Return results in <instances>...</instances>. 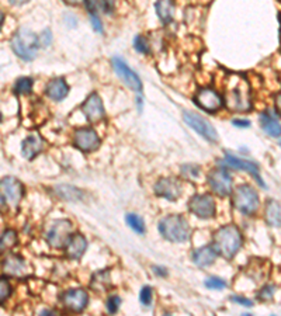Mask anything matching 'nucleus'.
I'll use <instances>...</instances> for the list:
<instances>
[{
    "instance_id": "obj_1",
    "label": "nucleus",
    "mask_w": 281,
    "mask_h": 316,
    "mask_svg": "<svg viewBox=\"0 0 281 316\" xmlns=\"http://www.w3.org/2000/svg\"><path fill=\"white\" fill-rule=\"evenodd\" d=\"M225 104L232 113H246L252 108V96L248 80L234 75L227 80L225 86Z\"/></svg>"
},
{
    "instance_id": "obj_2",
    "label": "nucleus",
    "mask_w": 281,
    "mask_h": 316,
    "mask_svg": "<svg viewBox=\"0 0 281 316\" xmlns=\"http://www.w3.org/2000/svg\"><path fill=\"white\" fill-rule=\"evenodd\" d=\"M240 246H242V235L235 225L221 228L214 235L212 248L217 250L218 254H221L222 257L228 260H231L239 252Z\"/></svg>"
},
{
    "instance_id": "obj_3",
    "label": "nucleus",
    "mask_w": 281,
    "mask_h": 316,
    "mask_svg": "<svg viewBox=\"0 0 281 316\" xmlns=\"http://www.w3.org/2000/svg\"><path fill=\"white\" fill-rule=\"evenodd\" d=\"M40 45V37L28 28H20L11 38V48L23 61L35 59Z\"/></svg>"
},
{
    "instance_id": "obj_4",
    "label": "nucleus",
    "mask_w": 281,
    "mask_h": 316,
    "mask_svg": "<svg viewBox=\"0 0 281 316\" xmlns=\"http://www.w3.org/2000/svg\"><path fill=\"white\" fill-rule=\"evenodd\" d=\"M160 235L170 242H186L190 237V225L181 215H169L159 222Z\"/></svg>"
},
{
    "instance_id": "obj_5",
    "label": "nucleus",
    "mask_w": 281,
    "mask_h": 316,
    "mask_svg": "<svg viewBox=\"0 0 281 316\" xmlns=\"http://www.w3.org/2000/svg\"><path fill=\"white\" fill-rule=\"evenodd\" d=\"M232 204L245 215H253L259 208V195L252 185L242 184L234 191Z\"/></svg>"
},
{
    "instance_id": "obj_6",
    "label": "nucleus",
    "mask_w": 281,
    "mask_h": 316,
    "mask_svg": "<svg viewBox=\"0 0 281 316\" xmlns=\"http://www.w3.org/2000/svg\"><path fill=\"white\" fill-rule=\"evenodd\" d=\"M72 236V224L68 219H58L53 221L48 228L45 237L49 246L55 249H61L68 245Z\"/></svg>"
},
{
    "instance_id": "obj_7",
    "label": "nucleus",
    "mask_w": 281,
    "mask_h": 316,
    "mask_svg": "<svg viewBox=\"0 0 281 316\" xmlns=\"http://www.w3.org/2000/svg\"><path fill=\"white\" fill-rule=\"evenodd\" d=\"M183 118H184L187 125L190 126L191 129H194L198 135L205 138L210 142H217L218 134L215 131V128L207 120H204L201 116H198L196 113H191V111H184Z\"/></svg>"
},
{
    "instance_id": "obj_8",
    "label": "nucleus",
    "mask_w": 281,
    "mask_h": 316,
    "mask_svg": "<svg viewBox=\"0 0 281 316\" xmlns=\"http://www.w3.org/2000/svg\"><path fill=\"white\" fill-rule=\"evenodd\" d=\"M113 68L118 78L127 84L129 89L134 90L135 93H142V82L139 79V76L121 58L118 57L113 58Z\"/></svg>"
},
{
    "instance_id": "obj_9",
    "label": "nucleus",
    "mask_w": 281,
    "mask_h": 316,
    "mask_svg": "<svg viewBox=\"0 0 281 316\" xmlns=\"http://www.w3.org/2000/svg\"><path fill=\"white\" fill-rule=\"evenodd\" d=\"M208 184L211 190L219 197L231 194L232 191V179L225 169H214L208 174Z\"/></svg>"
},
{
    "instance_id": "obj_10",
    "label": "nucleus",
    "mask_w": 281,
    "mask_h": 316,
    "mask_svg": "<svg viewBox=\"0 0 281 316\" xmlns=\"http://www.w3.org/2000/svg\"><path fill=\"white\" fill-rule=\"evenodd\" d=\"M73 143L82 152H93L100 146V138L91 128H79L73 134Z\"/></svg>"
},
{
    "instance_id": "obj_11",
    "label": "nucleus",
    "mask_w": 281,
    "mask_h": 316,
    "mask_svg": "<svg viewBox=\"0 0 281 316\" xmlns=\"http://www.w3.org/2000/svg\"><path fill=\"white\" fill-rule=\"evenodd\" d=\"M196 103L201 107L202 110L208 111V113H215V111L222 108L225 101L218 91L210 89V87H204V89H200L197 91Z\"/></svg>"
},
{
    "instance_id": "obj_12",
    "label": "nucleus",
    "mask_w": 281,
    "mask_h": 316,
    "mask_svg": "<svg viewBox=\"0 0 281 316\" xmlns=\"http://www.w3.org/2000/svg\"><path fill=\"white\" fill-rule=\"evenodd\" d=\"M190 211L202 219H208L215 215V201L211 195H194L189 202Z\"/></svg>"
},
{
    "instance_id": "obj_13",
    "label": "nucleus",
    "mask_w": 281,
    "mask_h": 316,
    "mask_svg": "<svg viewBox=\"0 0 281 316\" xmlns=\"http://www.w3.org/2000/svg\"><path fill=\"white\" fill-rule=\"evenodd\" d=\"M82 111H83V114L87 118V121H90L91 124L100 122L106 117L103 101L99 97V95H96V93H91L86 99V101L82 105Z\"/></svg>"
},
{
    "instance_id": "obj_14",
    "label": "nucleus",
    "mask_w": 281,
    "mask_h": 316,
    "mask_svg": "<svg viewBox=\"0 0 281 316\" xmlns=\"http://www.w3.org/2000/svg\"><path fill=\"white\" fill-rule=\"evenodd\" d=\"M61 301L66 309L72 312H82L87 305L89 296H87L86 291L76 288V290H69L64 292L61 296Z\"/></svg>"
},
{
    "instance_id": "obj_15",
    "label": "nucleus",
    "mask_w": 281,
    "mask_h": 316,
    "mask_svg": "<svg viewBox=\"0 0 281 316\" xmlns=\"http://www.w3.org/2000/svg\"><path fill=\"white\" fill-rule=\"evenodd\" d=\"M155 193L166 200L175 201L181 194V184L176 179H160L155 184Z\"/></svg>"
},
{
    "instance_id": "obj_16",
    "label": "nucleus",
    "mask_w": 281,
    "mask_h": 316,
    "mask_svg": "<svg viewBox=\"0 0 281 316\" xmlns=\"http://www.w3.org/2000/svg\"><path fill=\"white\" fill-rule=\"evenodd\" d=\"M2 190H3V194L9 198L13 206H17L20 200H22L23 194H24V187L23 184L14 177H3L2 180Z\"/></svg>"
},
{
    "instance_id": "obj_17",
    "label": "nucleus",
    "mask_w": 281,
    "mask_h": 316,
    "mask_svg": "<svg viewBox=\"0 0 281 316\" xmlns=\"http://www.w3.org/2000/svg\"><path fill=\"white\" fill-rule=\"evenodd\" d=\"M223 163L227 164V166H229V168L236 169V170H243V172H248V173H250L252 176H255L256 180H257V183H259L261 187H266L265 183L261 181V179H260L259 168H257V164H255L253 162L243 160V159H239V158H236V156H234V155H227V156H225V160H223Z\"/></svg>"
},
{
    "instance_id": "obj_18",
    "label": "nucleus",
    "mask_w": 281,
    "mask_h": 316,
    "mask_svg": "<svg viewBox=\"0 0 281 316\" xmlns=\"http://www.w3.org/2000/svg\"><path fill=\"white\" fill-rule=\"evenodd\" d=\"M3 271L11 277H24L28 274V266L20 256L10 254L3 262Z\"/></svg>"
},
{
    "instance_id": "obj_19",
    "label": "nucleus",
    "mask_w": 281,
    "mask_h": 316,
    "mask_svg": "<svg viewBox=\"0 0 281 316\" xmlns=\"http://www.w3.org/2000/svg\"><path fill=\"white\" fill-rule=\"evenodd\" d=\"M44 141L43 138L40 137V134L32 132L28 137L24 139V142L22 145V153L23 156L27 159H34L38 153L43 151Z\"/></svg>"
},
{
    "instance_id": "obj_20",
    "label": "nucleus",
    "mask_w": 281,
    "mask_h": 316,
    "mask_svg": "<svg viewBox=\"0 0 281 316\" xmlns=\"http://www.w3.org/2000/svg\"><path fill=\"white\" fill-rule=\"evenodd\" d=\"M87 242L85 236H82L79 233H74L69 239V242L66 245V256L72 260H79L86 252Z\"/></svg>"
},
{
    "instance_id": "obj_21",
    "label": "nucleus",
    "mask_w": 281,
    "mask_h": 316,
    "mask_svg": "<svg viewBox=\"0 0 281 316\" xmlns=\"http://www.w3.org/2000/svg\"><path fill=\"white\" fill-rule=\"evenodd\" d=\"M69 93V86L66 84L62 78L51 80L47 86V96L49 99H52L55 101H59L65 99Z\"/></svg>"
},
{
    "instance_id": "obj_22",
    "label": "nucleus",
    "mask_w": 281,
    "mask_h": 316,
    "mask_svg": "<svg viewBox=\"0 0 281 316\" xmlns=\"http://www.w3.org/2000/svg\"><path fill=\"white\" fill-rule=\"evenodd\" d=\"M217 250L212 248V246H204L194 250L193 253V262L198 266V267H207L210 264L215 262L217 257Z\"/></svg>"
},
{
    "instance_id": "obj_23",
    "label": "nucleus",
    "mask_w": 281,
    "mask_h": 316,
    "mask_svg": "<svg viewBox=\"0 0 281 316\" xmlns=\"http://www.w3.org/2000/svg\"><path fill=\"white\" fill-rule=\"evenodd\" d=\"M260 124H261V128L265 129L267 135H270L273 138L281 137V124L277 121L276 117L270 114L269 111L260 114Z\"/></svg>"
},
{
    "instance_id": "obj_24",
    "label": "nucleus",
    "mask_w": 281,
    "mask_h": 316,
    "mask_svg": "<svg viewBox=\"0 0 281 316\" xmlns=\"http://www.w3.org/2000/svg\"><path fill=\"white\" fill-rule=\"evenodd\" d=\"M265 219L270 227H281V206L270 200L265 207Z\"/></svg>"
},
{
    "instance_id": "obj_25",
    "label": "nucleus",
    "mask_w": 281,
    "mask_h": 316,
    "mask_svg": "<svg viewBox=\"0 0 281 316\" xmlns=\"http://www.w3.org/2000/svg\"><path fill=\"white\" fill-rule=\"evenodd\" d=\"M156 13L164 24H170L175 17V3L173 0H158L156 2Z\"/></svg>"
},
{
    "instance_id": "obj_26",
    "label": "nucleus",
    "mask_w": 281,
    "mask_h": 316,
    "mask_svg": "<svg viewBox=\"0 0 281 316\" xmlns=\"http://www.w3.org/2000/svg\"><path fill=\"white\" fill-rule=\"evenodd\" d=\"M111 285V280H110V273L108 271H99L95 274V277L91 278V288L99 292H104L110 288Z\"/></svg>"
},
{
    "instance_id": "obj_27",
    "label": "nucleus",
    "mask_w": 281,
    "mask_h": 316,
    "mask_svg": "<svg viewBox=\"0 0 281 316\" xmlns=\"http://www.w3.org/2000/svg\"><path fill=\"white\" fill-rule=\"evenodd\" d=\"M55 193H57L61 198H64V200L66 201H78L83 197V194H82V191H80L79 189L66 184L57 185V187H55Z\"/></svg>"
},
{
    "instance_id": "obj_28",
    "label": "nucleus",
    "mask_w": 281,
    "mask_h": 316,
    "mask_svg": "<svg viewBox=\"0 0 281 316\" xmlns=\"http://www.w3.org/2000/svg\"><path fill=\"white\" fill-rule=\"evenodd\" d=\"M17 243V233L13 229H6L2 233V240H0V246H2V252H5L7 249H11Z\"/></svg>"
},
{
    "instance_id": "obj_29",
    "label": "nucleus",
    "mask_w": 281,
    "mask_h": 316,
    "mask_svg": "<svg viewBox=\"0 0 281 316\" xmlns=\"http://www.w3.org/2000/svg\"><path fill=\"white\" fill-rule=\"evenodd\" d=\"M125 221H127V224L129 225V228H131L134 232H137V233H141V235H142L143 232H145L143 219L141 218V216L137 215V214H128V215L125 216Z\"/></svg>"
},
{
    "instance_id": "obj_30",
    "label": "nucleus",
    "mask_w": 281,
    "mask_h": 316,
    "mask_svg": "<svg viewBox=\"0 0 281 316\" xmlns=\"http://www.w3.org/2000/svg\"><path fill=\"white\" fill-rule=\"evenodd\" d=\"M32 89L31 78H20L14 84V90L17 95H28Z\"/></svg>"
},
{
    "instance_id": "obj_31",
    "label": "nucleus",
    "mask_w": 281,
    "mask_h": 316,
    "mask_svg": "<svg viewBox=\"0 0 281 316\" xmlns=\"http://www.w3.org/2000/svg\"><path fill=\"white\" fill-rule=\"evenodd\" d=\"M134 47H135V49H137L139 53H143V55H149V53H151V45H149V42L146 41V38L145 37L138 35V37L135 38V40H134Z\"/></svg>"
},
{
    "instance_id": "obj_32",
    "label": "nucleus",
    "mask_w": 281,
    "mask_h": 316,
    "mask_svg": "<svg viewBox=\"0 0 281 316\" xmlns=\"http://www.w3.org/2000/svg\"><path fill=\"white\" fill-rule=\"evenodd\" d=\"M205 287L211 288V290H223L227 284L222 278H218V277H211L205 281Z\"/></svg>"
},
{
    "instance_id": "obj_33",
    "label": "nucleus",
    "mask_w": 281,
    "mask_h": 316,
    "mask_svg": "<svg viewBox=\"0 0 281 316\" xmlns=\"http://www.w3.org/2000/svg\"><path fill=\"white\" fill-rule=\"evenodd\" d=\"M152 288L151 287H143L142 290H141V294H139V301H141V304H143L145 306H149L151 305V302H152Z\"/></svg>"
},
{
    "instance_id": "obj_34",
    "label": "nucleus",
    "mask_w": 281,
    "mask_h": 316,
    "mask_svg": "<svg viewBox=\"0 0 281 316\" xmlns=\"http://www.w3.org/2000/svg\"><path fill=\"white\" fill-rule=\"evenodd\" d=\"M0 291H2L0 292V300H2V302H5L11 294V287L6 278H2V281H0Z\"/></svg>"
},
{
    "instance_id": "obj_35",
    "label": "nucleus",
    "mask_w": 281,
    "mask_h": 316,
    "mask_svg": "<svg viewBox=\"0 0 281 316\" xmlns=\"http://www.w3.org/2000/svg\"><path fill=\"white\" fill-rule=\"evenodd\" d=\"M120 302H121V300L118 296H116V295L110 296L107 300V311L110 312V313H116L118 311V308H120Z\"/></svg>"
},
{
    "instance_id": "obj_36",
    "label": "nucleus",
    "mask_w": 281,
    "mask_h": 316,
    "mask_svg": "<svg viewBox=\"0 0 281 316\" xmlns=\"http://www.w3.org/2000/svg\"><path fill=\"white\" fill-rule=\"evenodd\" d=\"M273 295H274V287L273 285H267V287H265L263 290L260 291L259 294V298L260 300H271L273 298Z\"/></svg>"
},
{
    "instance_id": "obj_37",
    "label": "nucleus",
    "mask_w": 281,
    "mask_h": 316,
    "mask_svg": "<svg viewBox=\"0 0 281 316\" xmlns=\"http://www.w3.org/2000/svg\"><path fill=\"white\" fill-rule=\"evenodd\" d=\"M51 40H52V37H51V31H49V30H45V31L40 35V44H41L44 48L48 47V45L51 44Z\"/></svg>"
},
{
    "instance_id": "obj_38",
    "label": "nucleus",
    "mask_w": 281,
    "mask_h": 316,
    "mask_svg": "<svg viewBox=\"0 0 281 316\" xmlns=\"http://www.w3.org/2000/svg\"><path fill=\"white\" fill-rule=\"evenodd\" d=\"M231 300L234 301V302H238L239 305L248 306V308H250V306L253 305V302H252V301L248 300V298H243V296H232Z\"/></svg>"
},
{
    "instance_id": "obj_39",
    "label": "nucleus",
    "mask_w": 281,
    "mask_h": 316,
    "mask_svg": "<svg viewBox=\"0 0 281 316\" xmlns=\"http://www.w3.org/2000/svg\"><path fill=\"white\" fill-rule=\"evenodd\" d=\"M90 18H91V24H93V28H95L96 31L103 32V26H101L99 17L96 16V14H90Z\"/></svg>"
},
{
    "instance_id": "obj_40",
    "label": "nucleus",
    "mask_w": 281,
    "mask_h": 316,
    "mask_svg": "<svg viewBox=\"0 0 281 316\" xmlns=\"http://www.w3.org/2000/svg\"><path fill=\"white\" fill-rule=\"evenodd\" d=\"M232 124L238 128H249L250 126V121H248V120H234Z\"/></svg>"
},
{
    "instance_id": "obj_41",
    "label": "nucleus",
    "mask_w": 281,
    "mask_h": 316,
    "mask_svg": "<svg viewBox=\"0 0 281 316\" xmlns=\"http://www.w3.org/2000/svg\"><path fill=\"white\" fill-rule=\"evenodd\" d=\"M274 107H276V110L281 114V91H278L276 97H274Z\"/></svg>"
},
{
    "instance_id": "obj_42",
    "label": "nucleus",
    "mask_w": 281,
    "mask_h": 316,
    "mask_svg": "<svg viewBox=\"0 0 281 316\" xmlns=\"http://www.w3.org/2000/svg\"><path fill=\"white\" fill-rule=\"evenodd\" d=\"M68 5H73V6H78V5H82V3H86V0H65Z\"/></svg>"
},
{
    "instance_id": "obj_43",
    "label": "nucleus",
    "mask_w": 281,
    "mask_h": 316,
    "mask_svg": "<svg viewBox=\"0 0 281 316\" xmlns=\"http://www.w3.org/2000/svg\"><path fill=\"white\" fill-rule=\"evenodd\" d=\"M154 271L158 275H166V270L163 269V267H154Z\"/></svg>"
},
{
    "instance_id": "obj_44",
    "label": "nucleus",
    "mask_w": 281,
    "mask_h": 316,
    "mask_svg": "<svg viewBox=\"0 0 281 316\" xmlns=\"http://www.w3.org/2000/svg\"><path fill=\"white\" fill-rule=\"evenodd\" d=\"M26 2H28V0H10L11 5H23V3H26Z\"/></svg>"
},
{
    "instance_id": "obj_45",
    "label": "nucleus",
    "mask_w": 281,
    "mask_h": 316,
    "mask_svg": "<svg viewBox=\"0 0 281 316\" xmlns=\"http://www.w3.org/2000/svg\"><path fill=\"white\" fill-rule=\"evenodd\" d=\"M280 146H281V142H280Z\"/></svg>"
}]
</instances>
